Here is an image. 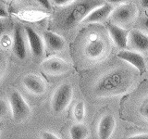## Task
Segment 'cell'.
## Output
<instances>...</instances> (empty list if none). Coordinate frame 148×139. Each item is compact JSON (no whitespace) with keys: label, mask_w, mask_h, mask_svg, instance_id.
<instances>
[{"label":"cell","mask_w":148,"mask_h":139,"mask_svg":"<svg viewBox=\"0 0 148 139\" xmlns=\"http://www.w3.org/2000/svg\"><path fill=\"white\" fill-rule=\"evenodd\" d=\"M133 85V73L126 68H114L96 81L94 94L97 97H110L129 91Z\"/></svg>","instance_id":"1"},{"label":"cell","mask_w":148,"mask_h":139,"mask_svg":"<svg viewBox=\"0 0 148 139\" xmlns=\"http://www.w3.org/2000/svg\"><path fill=\"white\" fill-rule=\"evenodd\" d=\"M104 3V0H74L71 5H69V9L65 18V25L69 28L77 25L92 9Z\"/></svg>","instance_id":"2"},{"label":"cell","mask_w":148,"mask_h":139,"mask_svg":"<svg viewBox=\"0 0 148 139\" xmlns=\"http://www.w3.org/2000/svg\"><path fill=\"white\" fill-rule=\"evenodd\" d=\"M9 110L13 120L18 123H21L30 117L31 108L24 97L17 90H13L8 96Z\"/></svg>","instance_id":"3"},{"label":"cell","mask_w":148,"mask_h":139,"mask_svg":"<svg viewBox=\"0 0 148 139\" xmlns=\"http://www.w3.org/2000/svg\"><path fill=\"white\" fill-rule=\"evenodd\" d=\"M138 16V8L134 4L122 3L113 8L110 14V20L114 24L126 27L132 24Z\"/></svg>","instance_id":"4"},{"label":"cell","mask_w":148,"mask_h":139,"mask_svg":"<svg viewBox=\"0 0 148 139\" xmlns=\"http://www.w3.org/2000/svg\"><path fill=\"white\" fill-rule=\"evenodd\" d=\"M73 97V87L71 83H63L55 90L51 99V108L56 114L67 109Z\"/></svg>","instance_id":"5"},{"label":"cell","mask_w":148,"mask_h":139,"mask_svg":"<svg viewBox=\"0 0 148 139\" xmlns=\"http://www.w3.org/2000/svg\"><path fill=\"white\" fill-rule=\"evenodd\" d=\"M106 49H108L106 42L98 34H92L85 44L84 53L88 58L92 60H99L106 55Z\"/></svg>","instance_id":"6"},{"label":"cell","mask_w":148,"mask_h":139,"mask_svg":"<svg viewBox=\"0 0 148 139\" xmlns=\"http://www.w3.org/2000/svg\"><path fill=\"white\" fill-rule=\"evenodd\" d=\"M40 67L45 73L50 76H60L71 71V66L66 60L58 57H51L41 62Z\"/></svg>","instance_id":"7"},{"label":"cell","mask_w":148,"mask_h":139,"mask_svg":"<svg viewBox=\"0 0 148 139\" xmlns=\"http://www.w3.org/2000/svg\"><path fill=\"white\" fill-rule=\"evenodd\" d=\"M13 53L18 59H25L27 57L26 34L24 29L18 24L14 28L13 32Z\"/></svg>","instance_id":"8"},{"label":"cell","mask_w":148,"mask_h":139,"mask_svg":"<svg viewBox=\"0 0 148 139\" xmlns=\"http://www.w3.org/2000/svg\"><path fill=\"white\" fill-rule=\"evenodd\" d=\"M24 31L32 56L37 58H42L45 52L44 39L30 26H26L24 28Z\"/></svg>","instance_id":"9"},{"label":"cell","mask_w":148,"mask_h":139,"mask_svg":"<svg viewBox=\"0 0 148 139\" xmlns=\"http://www.w3.org/2000/svg\"><path fill=\"white\" fill-rule=\"evenodd\" d=\"M22 85L26 90L35 96H42L46 91V83L45 80L34 73L27 74L23 77Z\"/></svg>","instance_id":"10"},{"label":"cell","mask_w":148,"mask_h":139,"mask_svg":"<svg viewBox=\"0 0 148 139\" xmlns=\"http://www.w3.org/2000/svg\"><path fill=\"white\" fill-rule=\"evenodd\" d=\"M118 58L132 65L140 73H143L146 71L145 59L141 53L131 50H120L118 53Z\"/></svg>","instance_id":"11"},{"label":"cell","mask_w":148,"mask_h":139,"mask_svg":"<svg viewBox=\"0 0 148 139\" xmlns=\"http://www.w3.org/2000/svg\"><path fill=\"white\" fill-rule=\"evenodd\" d=\"M113 10L112 5L109 3H104L101 6L95 8L83 19V23H101L109 18Z\"/></svg>","instance_id":"12"},{"label":"cell","mask_w":148,"mask_h":139,"mask_svg":"<svg viewBox=\"0 0 148 139\" xmlns=\"http://www.w3.org/2000/svg\"><path fill=\"white\" fill-rule=\"evenodd\" d=\"M106 27H108V34L114 44L119 48H126L128 45V31L125 30L123 27L114 24V23H108Z\"/></svg>","instance_id":"13"},{"label":"cell","mask_w":148,"mask_h":139,"mask_svg":"<svg viewBox=\"0 0 148 139\" xmlns=\"http://www.w3.org/2000/svg\"><path fill=\"white\" fill-rule=\"evenodd\" d=\"M128 42L130 45L138 52H143L148 50V35L140 30H132L129 32Z\"/></svg>","instance_id":"14"},{"label":"cell","mask_w":148,"mask_h":139,"mask_svg":"<svg viewBox=\"0 0 148 139\" xmlns=\"http://www.w3.org/2000/svg\"><path fill=\"white\" fill-rule=\"evenodd\" d=\"M116 127V120L112 114H106L99 120L97 127V136L101 139L111 137Z\"/></svg>","instance_id":"15"},{"label":"cell","mask_w":148,"mask_h":139,"mask_svg":"<svg viewBox=\"0 0 148 139\" xmlns=\"http://www.w3.org/2000/svg\"><path fill=\"white\" fill-rule=\"evenodd\" d=\"M43 39L45 45L50 51L59 52V51L64 50V48L66 47V42H65L64 38L56 32L49 31L44 32Z\"/></svg>","instance_id":"16"},{"label":"cell","mask_w":148,"mask_h":139,"mask_svg":"<svg viewBox=\"0 0 148 139\" xmlns=\"http://www.w3.org/2000/svg\"><path fill=\"white\" fill-rule=\"evenodd\" d=\"M69 136L73 139H85L88 137V129L83 123L77 122L69 129Z\"/></svg>","instance_id":"17"},{"label":"cell","mask_w":148,"mask_h":139,"mask_svg":"<svg viewBox=\"0 0 148 139\" xmlns=\"http://www.w3.org/2000/svg\"><path fill=\"white\" fill-rule=\"evenodd\" d=\"M73 117L77 122H82L85 117V105L83 101H79L73 108Z\"/></svg>","instance_id":"18"},{"label":"cell","mask_w":148,"mask_h":139,"mask_svg":"<svg viewBox=\"0 0 148 139\" xmlns=\"http://www.w3.org/2000/svg\"><path fill=\"white\" fill-rule=\"evenodd\" d=\"M8 111H9V104L5 99L0 98V119L6 117Z\"/></svg>","instance_id":"19"},{"label":"cell","mask_w":148,"mask_h":139,"mask_svg":"<svg viewBox=\"0 0 148 139\" xmlns=\"http://www.w3.org/2000/svg\"><path fill=\"white\" fill-rule=\"evenodd\" d=\"M50 1H52L55 5H57V6L65 7V6L71 5L74 0H50Z\"/></svg>","instance_id":"20"},{"label":"cell","mask_w":148,"mask_h":139,"mask_svg":"<svg viewBox=\"0 0 148 139\" xmlns=\"http://www.w3.org/2000/svg\"><path fill=\"white\" fill-rule=\"evenodd\" d=\"M41 138L44 139H58L59 137L58 136H56L55 133L48 132V131H45L41 133Z\"/></svg>","instance_id":"21"},{"label":"cell","mask_w":148,"mask_h":139,"mask_svg":"<svg viewBox=\"0 0 148 139\" xmlns=\"http://www.w3.org/2000/svg\"><path fill=\"white\" fill-rule=\"evenodd\" d=\"M35 1L38 3L40 6L43 7L46 10H50L51 9V1L50 0H35Z\"/></svg>","instance_id":"22"},{"label":"cell","mask_w":148,"mask_h":139,"mask_svg":"<svg viewBox=\"0 0 148 139\" xmlns=\"http://www.w3.org/2000/svg\"><path fill=\"white\" fill-rule=\"evenodd\" d=\"M5 63H6V59H5V57L0 53V77L4 72L5 70Z\"/></svg>","instance_id":"23"},{"label":"cell","mask_w":148,"mask_h":139,"mask_svg":"<svg viewBox=\"0 0 148 139\" xmlns=\"http://www.w3.org/2000/svg\"><path fill=\"white\" fill-rule=\"evenodd\" d=\"M8 16V11L6 8H5L3 5L0 3V19H3V18H7Z\"/></svg>","instance_id":"24"},{"label":"cell","mask_w":148,"mask_h":139,"mask_svg":"<svg viewBox=\"0 0 148 139\" xmlns=\"http://www.w3.org/2000/svg\"><path fill=\"white\" fill-rule=\"evenodd\" d=\"M131 139H148V133H138L130 137Z\"/></svg>","instance_id":"25"},{"label":"cell","mask_w":148,"mask_h":139,"mask_svg":"<svg viewBox=\"0 0 148 139\" xmlns=\"http://www.w3.org/2000/svg\"><path fill=\"white\" fill-rule=\"evenodd\" d=\"M142 111H143V114L145 115V117L148 119V100L145 102V105L143 106V109H142Z\"/></svg>","instance_id":"26"},{"label":"cell","mask_w":148,"mask_h":139,"mask_svg":"<svg viewBox=\"0 0 148 139\" xmlns=\"http://www.w3.org/2000/svg\"><path fill=\"white\" fill-rule=\"evenodd\" d=\"M5 31H6V24H5V22L3 21L0 20V36H1Z\"/></svg>","instance_id":"27"},{"label":"cell","mask_w":148,"mask_h":139,"mask_svg":"<svg viewBox=\"0 0 148 139\" xmlns=\"http://www.w3.org/2000/svg\"><path fill=\"white\" fill-rule=\"evenodd\" d=\"M125 1H127V0H108V2L111 5H113V4H122L124 3Z\"/></svg>","instance_id":"28"},{"label":"cell","mask_w":148,"mask_h":139,"mask_svg":"<svg viewBox=\"0 0 148 139\" xmlns=\"http://www.w3.org/2000/svg\"><path fill=\"white\" fill-rule=\"evenodd\" d=\"M143 26L148 32V16H146L145 18H143Z\"/></svg>","instance_id":"29"},{"label":"cell","mask_w":148,"mask_h":139,"mask_svg":"<svg viewBox=\"0 0 148 139\" xmlns=\"http://www.w3.org/2000/svg\"><path fill=\"white\" fill-rule=\"evenodd\" d=\"M141 5L143 8H148V0H141Z\"/></svg>","instance_id":"30"}]
</instances>
